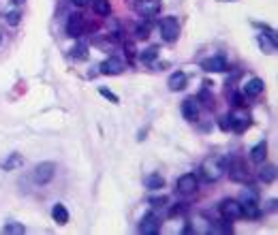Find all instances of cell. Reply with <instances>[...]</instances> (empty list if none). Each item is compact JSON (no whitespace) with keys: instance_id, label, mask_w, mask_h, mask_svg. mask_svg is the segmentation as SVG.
I'll return each instance as SVG.
<instances>
[{"instance_id":"obj_11","label":"cell","mask_w":278,"mask_h":235,"mask_svg":"<svg viewBox=\"0 0 278 235\" xmlns=\"http://www.w3.org/2000/svg\"><path fill=\"white\" fill-rule=\"evenodd\" d=\"M84 28H86V22L82 18V13H71L67 18V35L69 37H82L84 35Z\"/></svg>"},{"instance_id":"obj_35","label":"cell","mask_w":278,"mask_h":235,"mask_svg":"<svg viewBox=\"0 0 278 235\" xmlns=\"http://www.w3.org/2000/svg\"><path fill=\"white\" fill-rule=\"evenodd\" d=\"M276 203H278L276 199H272V201H269V212H276Z\"/></svg>"},{"instance_id":"obj_23","label":"cell","mask_w":278,"mask_h":235,"mask_svg":"<svg viewBox=\"0 0 278 235\" xmlns=\"http://www.w3.org/2000/svg\"><path fill=\"white\" fill-rule=\"evenodd\" d=\"M156 58H158V45L148 47V50H144V52L139 54V60L144 62V64H152Z\"/></svg>"},{"instance_id":"obj_33","label":"cell","mask_w":278,"mask_h":235,"mask_svg":"<svg viewBox=\"0 0 278 235\" xmlns=\"http://www.w3.org/2000/svg\"><path fill=\"white\" fill-rule=\"evenodd\" d=\"M124 50H126V54H129V58H133V56H135V47H133V43H124Z\"/></svg>"},{"instance_id":"obj_18","label":"cell","mask_w":278,"mask_h":235,"mask_svg":"<svg viewBox=\"0 0 278 235\" xmlns=\"http://www.w3.org/2000/svg\"><path fill=\"white\" fill-rule=\"evenodd\" d=\"M265 158H267V141H259L255 148L250 150V160L255 165H259V163H263Z\"/></svg>"},{"instance_id":"obj_26","label":"cell","mask_w":278,"mask_h":235,"mask_svg":"<svg viewBox=\"0 0 278 235\" xmlns=\"http://www.w3.org/2000/svg\"><path fill=\"white\" fill-rule=\"evenodd\" d=\"M150 37V24H139L137 28H135V39L137 41H146Z\"/></svg>"},{"instance_id":"obj_20","label":"cell","mask_w":278,"mask_h":235,"mask_svg":"<svg viewBox=\"0 0 278 235\" xmlns=\"http://www.w3.org/2000/svg\"><path fill=\"white\" fill-rule=\"evenodd\" d=\"M52 218H54L56 224L65 226V224L69 222V212H67V207L62 205V203H56V205L52 207Z\"/></svg>"},{"instance_id":"obj_12","label":"cell","mask_w":278,"mask_h":235,"mask_svg":"<svg viewBox=\"0 0 278 235\" xmlns=\"http://www.w3.org/2000/svg\"><path fill=\"white\" fill-rule=\"evenodd\" d=\"M122 69H124V62L118 58V56H109V58L103 60L101 67H99V71L103 75H120Z\"/></svg>"},{"instance_id":"obj_19","label":"cell","mask_w":278,"mask_h":235,"mask_svg":"<svg viewBox=\"0 0 278 235\" xmlns=\"http://www.w3.org/2000/svg\"><path fill=\"white\" fill-rule=\"evenodd\" d=\"M22 165H24V158L20 154H9L5 160H0V169H3V171H13V169H18Z\"/></svg>"},{"instance_id":"obj_25","label":"cell","mask_w":278,"mask_h":235,"mask_svg":"<svg viewBox=\"0 0 278 235\" xmlns=\"http://www.w3.org/2000/svg\"><path fill=\"white\" fill-rule=\"evenodd\" d=\"M69 54H71V58H75V60H86L88 58V47H86L84 43H77Z\"/></svg>"},{"instance_id":"obj_16","label":"cell","mask_w":278,"mask_h":235,"mask_svg":"<svg viewBox=\"0 0 278 235\" xmlns=\"http://www.w3.org/2000/svg\"><path fill=\"white\" fill-rule=\"evenodd\" d=\"M186 82H188V77H186L184 71H173L171 75H169V82H167V86H169L171 92H180V90H184Z\"/></svg>"},{"instance_id":"obj_37","label":"cell","mask_w":278,"mask_h":235,"mask_svg":"<svg viewBox=\"0 0 278 235\" xmlns=\"http://www.w3.org/2000/svg\"><path fill=\"white\" fill-rule=\"evenodd\" d=\"M13 5H22V3H26V0H11Z\"/></svg>"},{"instance_id":"obj_15","label":"cell","mask_w":278,"mask_h":235,"mask_svg":"<svg viewBox=\"0 0 278 235\" xmlns=\"http://www.w3.org/2000/svg\"><path fill=\"white\" fill-rule=\"evenodd\" d=\"M242 207H255L259 203V192L255 188H250V186H246V188L240 190V197H237Z\"/></svg>"},{"instance_id":"obj_2","label":"cell","mask_w":278,"mask_h":235,"mask_svg":"<svg viewBox=\"0 0 278 235\" xmlns=\"http://www.w3.org/2000/svg\"><path fill=\"white\" fill-rule=\"evenodd\" d=\"M218 212H220V216H222V220H225V222H235V220H240V218H244V209H242V205H240V201H237V199L220 201Z\"/></svg>"},{"instance_id":"obj_32","label":"cell","mask_w":278,"mask_h":235,"mask_svg":"<svg viewBox=\"0 0 278 235\" xmlns=\"http://www.w3.org/2000/svg\"><path fill=\"white\" fill-rule=\"evenodd\" d=\"M231 103L235 105V107H240V105H244V96L240 92H231Z\"/></svg>"},{"instance_id":"obj_24","label":"cell","mask_w":278,"mask_h":235,"mask_svg":"<svg viewBox=\"0 0 278 235\" xmlns=\"http://www.w3.org/2000/svg\"><path fill=\"white\" fill-rule=\"evenodd\" d=\"M146 188L150 190H158V188H165V180L158 173H152L150 177H146Z\"/></svg>"},{"instance_id":"obj_34","label":"cell","mask_w":278,"mask_h":235,"mask_svg":"<svg viewBox=\"0 0 278 235\" xmlns=\"http://www.w3.org/2000/svg\"><path fill=\"white\" fill-rule=\"evenodd\" d=\"M150 203H152L154 207H161V205H165V203H167V199H152Z\"/></svg>"},{"instance_id":"obj_36","label":"cell","mask_w":278,"mask_h":235,"mask_svg":"<svg viewBox=\"0 0 278 235\" xmlns=\"http://www.w3.org/2000/svg\"><path fill=\"white\" fill-rule=\"evenodd\" d=\"M73 3H75L77 7H84V5H88V0H73Z\"/></svg>"},{"instance_id":"obj_28","label":"cell","mask_w":278,"mask_h":235,"mask_svg":"<svg viewBox=\"0 0 278 235\" xmlns=\"http://www.w3.org/2000/svg\"><path fill=\"white\" fill-rule=\"evenodd\" d=\"M199 99L208 105V107H212L214 105V96H212V92H210V88H203V90L199 92Z\"/></svg>"},{"instance_id":"obj_13","label":"cell","mask_w":278,"mask_h":235,"mask_svg":"<svg viewBox=\"0 0 278 235\" xmlns=\"http://www.w3.org/2000/svg\"><path fill=\"white\" fill-rule=\"evenodd\" d=\"M199 111H201V107L195 99H186L182 103V116H184V120H188V122H197V120H199Z\"/></svg>"},{"instance_id":"obj_38","label":"cell","mask_w":278,"mask_h":235,"mask_svg":"<svg viewBox=\"0 0 278 235\" xmlns=\"http://www.w3.org/2000/svg\"><path fill=\"white\" fill-rule=\"evenodd\" d=\"M0 41H3V37H0Z\"/></svg>"},{"instance_id":"obj_22","label":"cell","mask_w":278,"mask_h":235,"mask_svg":"<svg viewBox=\"0 0 278 235\" xmlns=\"http://www.w3.org/2000/svg\"><path fill=\"white\" fill-rule=\"evenodd\" d=\"M276 167L274 165H267V167H263V169H261V171H259V180L261 182H263V184H274L276 182Z\"/></svg>"},{"instance_id":"obj_10","label":"cell","mask_w":278,"mask_h":235,"mask_svg":"<svg viewBox=\"0 0 278 235\" xmlns=\"http://www.w3.org/2000/svg\"><path fill=\"white\" fill-rule=\"evenodd\" d=\"M257 43L263 54H276V50H278V39H276L274 30H265V32H261V35H257Z\"/></svg>"},{"instance_id":"obj_21","label":"cell","mask_w":278,"mask_h":235,"mask_svg":"<svg viewBox=\"0 0 278 235\" xmlns=\"http://www.w3.org/2000/svg\"><path fill=\"white\" fill-rule=\"evenodd\" d=\"M92 11L99 15V18H107L111 13V5L109 0H92Z\"/></svg>"},{"instance_id":"obj_31","label":"cell","mask_w":278,"mask_h":235,"mask_svg":"<svg viewBox=\"0 0 278 235\" xmlns=\"http://www.w3.org/2000/svg\"><path fill=\"white\" fill-rule=\"evenodd\" d=\"M218 126L222 128V131H231V120H229V116H220L218 118Z\"/></svg>"},{"instance_id":"obj_3","label":"cell","mask_w":278,"mask_h":235,"mask_svg":"<svg viewBox=\"0 0 278 235\" xmlns=\"http://www.w3.org/2000/svg\"><path fill=\"white\" fill-rule=\"evenodd\" d=\"M227 171L229 175H231V180L237 182V184H250L252 182V173L248 171V167H246L244 160L240 158H231L229 160V167H227Z\"/></svg>"},{"instance_id":"obj_1","label":"cell","mask_w":278,"mask_h":235,"mask_svg":"<svg viewBox=\"0 0 278 235\" xmlns=\"http://www.w3.org/2000/svg\"><path fill=\"white\" fill-rule=\"evenodd\" d=\"M229 160H231V156H208L201 163V177L210 184L218 182L227 171Z\"/></svg>"},{"instance_id":"obj_8","label":"cell","mask_w":278,"mask_h":235,"mask_svg":"<svg viewBox=\"0 0 278 235\" xmlns=\"http://www.w3.org/2000/svg\"><path fill=\"white\" fill-rule=\"evenodd\" d=\"M176 188H178L180 194H184V197H190V194H195L197 188H199V177H197L195 173H184V175H180Z\"/></svg>"},{"instance_id":"obj_5","label":"cell","mask_w":278,"mask_h":235,"mask_svg":"<svg viewBox=\"0 0 278 235\" xmlns=\"http://www.w3.org/2000/svg\"><path fill=\"white\" fill-rule=\"evenodd\" d=\"M229 120H231V131L242 133L250 126V111L246 109L244 105H240V107H235L231 113H229Z\"/></svg>"},{"instance_id":"obj_14","label":"cell","mask_w":278,"mask_h":235,"mask_svg":"<svg viewBox=\"0 0 278 235\" xmlns=\"http://www.w3.org/2000/svg\"><path fill=\"white\" fill-rule=\"evenodd\" d=\"M201 69L210 71V73H225L227 71V60H225V56H212V58H205L201 62Z\"/></svg>"},{"instance_id":"obj_9","label":"cell","mask_w":278,"mask_h":235,"mask_svg":"<svg viewBox=\"0 0 278 235\" xmlns=\"http://www.w3.org/2000/svg\"><path fill=\"white\" fill-rule=\"evenodd\" d=\"M161 224H163L161 218H158L156 214L150 212V214H146V216L139 220V226H137V229H139L141 235H156L158 231H161Z\"/></svg>"},{"instance_id":"obj_4","label":"cell","mask_w":278,"mask_h":235,"mask_svg":"<svg viewBox=\"0 0 278 235\" xmlns=\"http://www.w3.org/2000/svg\"><path fill=\"white\" fill-rule=\"evenodd\" d=\"M158 30H161V37L163 41L167 43H176L178 37H180V22L176 18H163L161 24H158Z\"/></svg>"},{"instance_id":"obj_7","label":"cell","mask_w":278,"mask_h":235,"mask_svg":"<svg viewBox=\"0 0 278 235\" xmlns=\"http://www.w3.org/2000/svg\"><path fill=\"white\" fill-rule=\"evenodd\" d=\"M54 173H56V165L54 163H39L33 171V180L39 186H45L54 180Z\"/></svg>"},{"instance_id":"obj_17","label":"cell","mask_w":278,"mask_h":235,"mask_svg":"<svg viewBox=\"0 0 278 235\" xmlns=\"http://www.w3.org/2000/svg\"><path fill=\"white\" fill-rule=\"evenodd\" d=\"M263 88H265L263 79L252 77V79H248V82H246V86H244V94H246V96H250V99H255V96H259L261 92H263Z\"/></svg>"},{"instance_id":"obj_27","label":"cell","mask_w":278,"mask_h":235,"mask_svg":"<svg viewBox=\"0 0 278 235\" xmlns=\"http://www.w3.org/2000/svg\"><path fill=\"white\" fill-rule=\"evenodd\" d=\"M5 233H18V235H22L24 231V224H20V222H9V224H5V229H3Z\"/></svg>"},{"instance_id":"obj_29","label":"cell","mask_w":278,"mask_h":235,"mask_svg":"<svg viewBox=\"0 0 278 235\" xmlns=\"http://www.w3.org/2000/svg\"><path fill=\"white\" fill-rule=\"evenodd\" d=\"M99 94H101V96H105V99H107L109 103H116V105L120 103V99H118V96H116L114 92H111V90H107V88H99Z\"/></svg>"},{"instance_id":"obj_6","label":"cell","mask_w":278,"mask_h":235,"mask_svg":"<svg viewBox=\"0 0 278 235\" xmlns=\"http://www.w3.org/2000/svg\"><path fill=\"white\" fill-rule=\"evenodd\" d=\"M161 9H163L161 0H137V3H135V11L146 20L156 18V15L161 13Z\"/></svg>"},{"instance_id":"obj_30","label":"cell","mask_w":278,"mask_h":235,"mask_svg":"<svg viewBox=\"0 0 278 235\" xmlns=\"http://www.w3.org/2000/svg\"><path fill=\"white\" fill-rule=\"evenodd\" d=\"M20 18H22L20 11H9V13H7V24H9V26H18Z\"/></svg>"}]
</instances>
